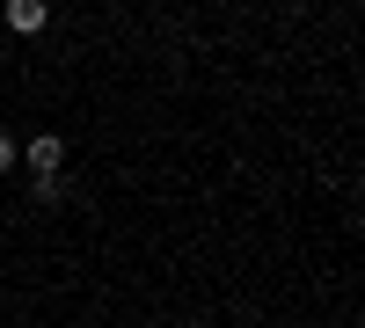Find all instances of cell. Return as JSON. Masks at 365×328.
I'll list each match as a JSON object with an SVG mask.
<instances>
[{
  "mask_svg": "<svg viewBox=\"0 0 365 328\" xmlns=\"http://www.w3.org/2000/svg\"><path fill=\"white\" fill-rule=\"evenodd\" d=\"M0 29H15V37H44V29H51V0H0Z\"/></svg>",
  "mask_w": 365,
  "mask_h": 328,
  "instance_id": "6da1fadb",
  "label": "cell"
},
{
  "mask_svg": "<svg viewBox=\"0 0 365 328\" xmlns=\"http://www.w3.org/2000/svg\"><path fill=\"white\" fill-rule=\"evenodd\" d=\"M66 197V175H37V204H58Z\"/></svg>",
  "mask_w": 365,
  "mask_h": 328,
  "instance_id": "3957f363",
  "label": "cell"
},
{
  "mask_svg": "<svg viewBox=\"0 0 365 328\" xmlns=\"http://www.w3.org/2000/svg\"><path fill=\"white\" fill-rule=\"evenodd\" d=\"M15 168H29V175H58V168H66V139H58V132H37V139L22 146Z\"/></svg>",
  "mask_w": 365,
  "mask_h": 328,
  "instance_id": "7a4b0ae2",
  "label": "cell"
},
{
  "mask_svg": "<svg viewBox=\"0 0 365 328\" xmlns=\"http://www.w3.org/2000/svg\"><path fill=\"white\" fill-rule=\"evenodd\" d=\"M15 161H22V139H15V132H0V175H8Z\"/></svg>",
  "mask_w": 365,
  "mask_h": 328,
  "instance_id": "277c9868",
  "label": "cell"
}]
</instances>
